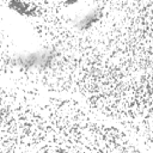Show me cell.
<instances>
[{
    "mask_svg": "<svg viewBox=\"0 0 153 153\" xmlns=\"http://www.w3.org/2000/svg\"><path fill=\"white\" fill-rule=\"evenodd\" d=\"M55 57V51L50 48H39L31 51H24L17 54L14 63L26 69H42L50 66Z\"/></svg>",
    "mask_w": 153,
    "mask_h": 153,
    "instance_id": "obj_1",
    "label": "cell"
},
{
    "mask_svg": "<svg viewBox=\"0 0 153 153\" xmlns=\"http://www.w3.org/2000/svg\"><path fill=\"white\" fill-rule=\"evenodd\" d=\"M88 0H66V6L69 8H75L81 5H85Z\"/></svg>",
    "mask_w": 153,
    "mask_h": 153,
    "instance_id": "obj_3",
    "label": "cell"
},
{
    "mask_svg": "<svg viewBox=\"0 0 153 153\" xmlns=\"http://www.w3.org/2000/svg\"><path fill=\"white\" fill-rule=\"evenodd\" d=\"M78 12L73 18L74 26L79 30L91 29L100 18V10L91 4H85L76 7Z\"/></svg>",
    "mask_w": 153,
    "mask_h": 153,
    "instance_id": "obj_2",
    "label": "cell"
}]
</instances>
